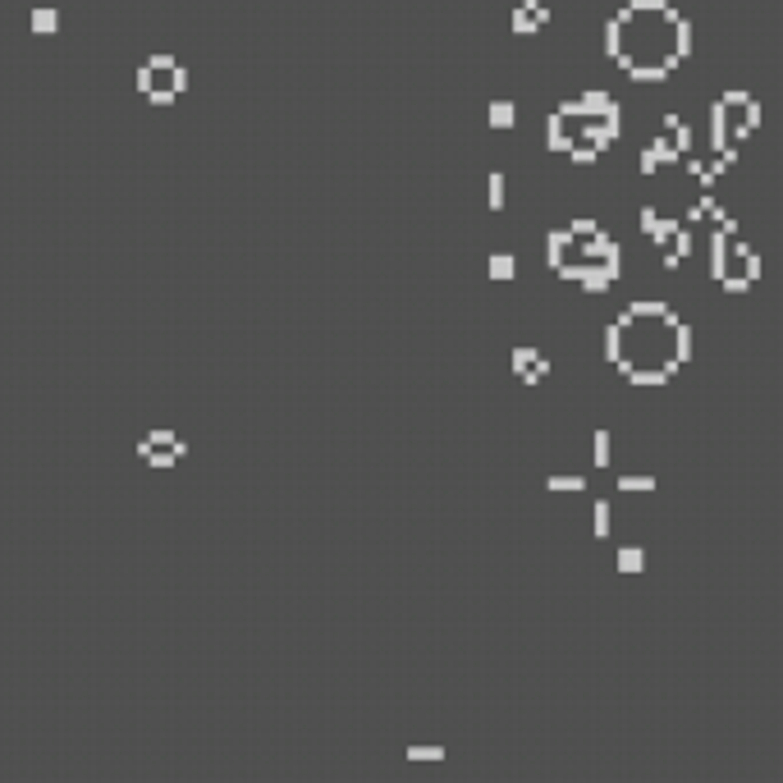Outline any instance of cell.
<instances>
[{"mask_svg": "<svg viewBox=\"0 0 783 783\" xmlns=\"http://www.w3.org/2000/svg\"><path fill=\"white\" fill-rule=\"evenodd\" d=\"M605 55L637 83H664L692 55V23L669 0H627L605 23Z\"/></svg>", "mask_w": 783, "mask_h": 783, "instance_id": "1", "label": "cell"}, {"mask_svg": "<svg viewBox=\"0 0 783 783\" xmlns=\"http://www.w3.org/2000/svg\"><path fill=\"white\" fill-rule=\"evenodd\" d=\"M609 344H614V357L623 362V371H632L637 381H660V376H669L678 366L688 335H683L678 316L669 307L637 303L618 316Z\"/></svg>", "mask_w": 783, "mask_h": 783, "instance_id": "2", "label": "cell"}, {"mask_svg": "<svg viewBox=\"0 0 783 783\" xmlns=\"http://www.w3.org/2000/svg\"><path fill=\"white\" fill-rule=\"evenodd\" d=\"M618 101L609 92H582V96H568V101L555 105V115L545 120V142L568 156L573 166H591L601 161L609 147L618 142Z\"/></svg>", "mask_w": 783, "mask_h": 783, "instance_id": "3", "label": "cell"}, {"mask_svg": "<svg viewBox=\"0 0 783 783\" xmlns=\"http://www.w3.org/2000/svg\"><path fill=\"white\" fill-rule=\"evenodd\" d=\"M550 261L564 279L582 289H605L618 275V248L596 220H573V225L550 234Z\"/></svg>", "mask_w": 783, "mask_h": 783, "instance_id": "4", "label": "cell"}, {"mask_svg": "<svg viewBox=\"0 0 783 783\" xmlns=\"http://www.w3.org/2000/svg\"><path fill=\"white\" fill-rule=\"evenodd\" d=\"M760 124V105L751 92H724L710 110V133H714V151L729 161H738V151L747 147V138Z\"/></svg>", "mask_w": 783, "mask_h": 783, "instance_id": "5", "label": "cell"}, {"mask_svg": "<svg viewBox=\"0 0 783 783\" xmlns=\"http://www.w3.org/2000/svg\"><path fill=\"white\" fill-rule=\"evenodd\" d=\"M714 279L724 289H747L756 279V253H751L747 234L738 229V220L724 216L719 234H714Z\"/></svg>", "mask_w": 783, "mask_h": 783, "instance_id": "6", "label": "cell"}, {"mask_svg": "<svg viewBox=\"0 0 783 783\" xmlns=\"http://www.w3.org/2000/svg\"><path fill=\"white\" fill-rule=\"evenodd\" d=\"M692 151V129L683 115H664L660 129H655V138L642 147V156H637V174H655L660 166H673V161H683Z\"/></svg>", "mask_w": 783, "mask_h": 783, "instance_id": "7", "label": "cell"}, {"mask_svg": "<svg viewBox=\"0 0 783 783\" xmlns=\"http://www.w3.org/2000/svg\"><path fill=\"white\" fill-rule=\"evenodd\" d=\"M138 92L147 96L151 105H174L183 92H188V69L174 55H147L138 69Z\"/></svg>", "mask_w": 783, "mask_h": 783, "instance_id": "8", "label": "cell"}, {"mask_svg": "<svg viewBox=\"0 0 783 783\" xmlns=\"http://www.w3.org/2000/svg\"><path fill=\"white\" fill-rule=\"evenodd\" d=\"M550 28V5L545 0H522V5L514 9V33L518 37H536Z\"/></svg>", "mask_w": 783, "mask_h": 783, "instance_id": "9", "label": "cell"}, {"mask_svg": "<svg viewBox=\"0 0 783 783\" xmlns=\"http://www.w3.org/2000/svg\"><path fill=\"white\" fill-rule=\"evenodd\" d=\"M490 124H495V129H509V124H514V101H495L490 105Z\"/></svg>", "mask_w": 783, "mask_h": 783, "instance_id": "10", "label": "cell"}, {"mask_svg": "<svg viewBox=\"0 0 783 783\" xmlns=\"http://www.w3.org/2000/svg\"><path fill=\"white\" fill-rule=\"evenodd\" d=\"M55 23H60V14H55V9H37V14H33V28H37V33H55Z\"/></svg>", "mask_w": 783, "mask_h": 783, "instance_id": "11", "label": "cell"}, {"mask_svg": "<svg viewBox=\"0 0 783 783\" xmlns=\"http://www.w3.org/2000/svg\"><path fill=\"white\" fill-rule=\"evenodd\" d=\"M490 202H495V207L504 202V174H490Z\"/></svg>", "mask_w": 783, "mask_h": 783, "instance_id": "12", "label": "cell"}]
</instances>
